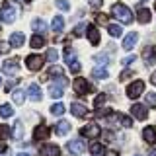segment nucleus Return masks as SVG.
I'll use <instances>...</instances> for the list:
<instances>
[{
	"instance_id": "nucleus-1",
	"label": "nucleus",
	"mask_w": 156,
	"mask_h": 156,
	"mask_svg": "<svg viewBox=\"0 0 156 156\" xmlns=\"http://www.w3.org/2000/svg\"><path fill=\"white\" fill-rule=\"evenodd\" d=\"M111 14H113L121 23H131V22H133V14H131V10L127 6H123V4H113Z\"/></svg>"
},
{
	"instance_id": "nucleus-2",
	"label": "nucleus",
	"mask_w": 156,
	"mask_h": 156,
	"mask_svg": "<svg viewBox=\"0 0 156 156\" xmlns=\"http://www.w3.org/2000/svg\"><path fill=\"white\" fill-rule=\"evenodd\" d=\"M16 18H18V8L12 2H4L2 10H0V20L6 23H12V22H16Z\"/></svg>"
},
{
	"instance_id": "nucleus-3",
	"label": "nucleus",
	"mask_w": 156,
	"mask_h": 156,
	"mask_svg": "<svg viewBox=\"0 0 156 156\" xmlns=\"http://www.w3.org/2000/svg\"><path fill=\"white\" fill-rule=\"evenodd\" d=\"M72 86H74V92L78 96H86V94H90L94 88L90 86V82L86 80V78H82V76H78L74 82H72Z\"/></svg>"
},
{
	"instance_id": "nucleus-4",
	"label": "nucleus",
	"mask_w": 156,
	"mask_h": 156,
	"mask_svg": "<svg viewBox=\"0 0 156 156\" xmlns=\"http://www.w3.org/2000/svg\"><path fill=\"white\" fill-rule=\"evenodd\" d=\"M43 65H45V57L43 55H29V57H26V66L29 68V70H39Z\"/></svg>"
},
{
	"instance_id": "nucleus-5",
	"label": "nucleus",
	"mask_w": 156,
	"mask_h": 156,
	"mask_svg": "<svg viewBox=\"0 0 156 156\" xmlns=\"http://www.w3.org/2000/svg\"><path fill=\"white\" fill-rule=\"evenodd\" d=\"M143 92H144V82L143 80H135L133 84H129V88H127V98L135 100V98H139Z\"/></svg>"
},
{
	"instance_id": "nucleus-6",
	"label": "nucleus",
	"mask_w": 156,
	"mask_h": 156,
	"mask_svg": "<svg viewBox=\"0 0 156 156\" xmlns=\"http://www.w3.org/2000/svg\"><path fill=\"white\" fill-rule=\"evenodd\" d=\"M65 61L68 62V66H70V72H74V74H78V72H80V62L76 61L72 49H66V51H65Z\"/></svg>"
},
{
	"instance_id": "nucleus-7",
	"label": "nucleus",
	"mask_w": 156,
	"mask_h": 156,
	"mask_svg": "<svg viewBox=\"0 0 156 156\" xmlns=\"http://www.w3.org/2000/svg\"><path fill=\"white\" fill-rule=\"evenodd\" d=\"M100 133H101L100 125H96V123H88L86 127H82V129H80V135H84L86 139H96Z\"/></svg>"
},
{
	"instance_id": "nucleus-8",
	"label": "nucleus",
	"mask_w": 156,
	"mask_h": 156,
	"mask_svg": "<svg viewBox=\"0 0 156 156\" xmlns=\"http://www.w3.org/2000/svg\"><path fill=\"white\" fill-rule=\"evenodd\" d=\"M84 148H86V144H84V140H82V139H74V140H70V143L66 144V150L70 154H82V152H84Z\"/></svg>"
},
{
	"instance_id": "nucleus-9",
	"label": "nucleus",
	"mask_w": 156,
	"mask_h": 156,
	"mask_svg": "<svg viewBox=\"0 0 156 156\" xmlns=\"http://www.w3.org/2000/svg\"><path fill=\"white\" fill-rule=\"evenodd\" d=\"M131 113H133L135 119H140V121H144L146 117H148V109L143 105V104H133L131 105Z\"/></svg>"
},
{
	"instance_id": "nucleus-10",
	"label": "nucleus",
	"mask_w": 156,
	"mask_h": 156,
	"mask_svg": "<svg viewBox=\"0 0 156 156\" xmlns=\"http://www.w3.org/2000/svg\"><path fill=\"white\" fill-rule=\"evenodd\" d=\"M49 133H51V129H49L45 123H39L35 127V131H33V139H35V140H45L49 136Z\"/></svg>"
},
{
	"instance_id": "nucleus-11",
	"label": "nucleus",
	"mask_w": 156,
	"mask_h": 156,
	"mask_svg": "<svg viewBox=\"0 0 156 156\" xmlns=\"http://www.w3.org/2000/svg\"><path fill=\"white\" fill-rule=\"evenodd\" d=\"M2 70L6 72V74H10V76H14L16 72L20 70V62L18 61H14V58H10V61H6L2 65Z\"/></svg>"
},
{
	"instance_id": "nucleus-12",
	"label": "nucleus",
	"mask_w": 156,
	"mask_h": 156,
	"mask_svg": "<svg viewBox=\"0 0 156 156\" xmlns=\"http://www.w3.org/2000/svg\"><path fill=\"white\" fill-rule=\"evenodd\" d=\"M136 39H139V33H136V31H131L129 35H125V41H123V49H125V51H131V49L136 45Z\"/></svg>"
},
{
	"instance_id": "nucleus-13",
	"label": "nucleus",
	"mask_w": 156,
	"mask_h": 156,
	"mask_svg": "<svg viewBox=\"0 0 156 156\" xmlns=\"http://www.w3.org/2000/svg\"><path fill=\"white\" fill-rule=\"evenodd\" d=\"M70 111H72V115H74V117H86L88 115L86 105L80 104V101H74V104L70 105Z\"/></svg>"
},
{
	"instance_id": "nucleus-14",
	"label": "nucleus",
	"mask_w": 156,
	"mask_h": 156,
	"mask_svg": "<svg viewBox=\"0 0 156 156\" xmlns=\"http://www.w3.org/2000/svg\"><path fill=\"white\" fill-rule=\"evenodd\" d=\"M27 98H29V100H31V101H39V100H41V88H39L37 84H31V86H29L27 88Z\"/></svg>"
},
{
	"instance_id": "nucleus-15",
	"label": "nucleus",
	"mask_w": 156,
	"mask_h": 156,
	"mask_svg": "<svg viewBox=\"0 0 156 156\" xmlns=\"http://www.w3.org/2000/svg\"><path fill=\"white\" fill-rule=\"evenodd\" d=\"M58 154H61V148L57 144H45L41 148V154L39 156H58Z\"/></svg>"
},
{
	"instance_id": "nucleus-16",
	"label": "nucleus",
	"mask_w": 156,
	"mask_h": 156,
	"mask_svg": "<svg viewBox=\"0 0 156 156\" xmlns=\"http://www.w3.org/2000/svg\"><path fill=\"white\" fill-rule=\"evenodd\" d=\"M143 139H144L148 144H154V143H156V129H154V127H144Z\"/></svg>"
},
{
	"instance_id": "nucleus-17",
	"label": "nucleus",
	"mask_w": 156,
	"mask_h": 156,
	"mask_svg": "<svg viewBox=\"0 0 156 156\" xmlns=\"http://www.w3.org/2000/svg\"><path fill=\"white\" fill-rule=\"evenodd\" d=\"M88 39H90V43L92 45H98L100 43V31H98V27L96 26H88Z\"/></svg>"
},
{
	"instance_id": "nucleus-18",
	"label": "nucleus",
	"mask_w": 156,
	"mask_h": 156,
	"mask_svg": "<svg viewBox=\"0 0 156 156\" xmlns=\"http://www.w3.org/2000/svg\"><path fill=\"white\" fill-rule=\"evenodd\" d=\"M23 39H26V37H23V33L22 31H16V33H12V35H10V45L20 49V47L23 45Z\"/></svg>"
},
{
	"instance_id": "nucleus-19",
	"label": "nucleus",
	"mask_w": 156,
	"mask_h": 156,
	"mask_svg": "<svg viewBox=\"0 0 156 156\" xmlns=\"http://www.w3.org/2000/svg\"><path fill=\"white\" fill-rule=\"evenodd\" d=\"M144 62L146 65H154L156 62V47H146L144 49Z\"/></svg>"
},
{
	"instance_id": "nucleus-20",
	"label": "nucleus",
	"mask_w": 156,
	"mask_h": 156,
	"mask_svg": "<svg viewBox=\"0 0 156 156\" xmlns=\"http://www.w3.org/2000/svg\"><path fill=\"white\" fill-rule=\"evenodd\" d=\"M136 18H139L140 23H148V22H150V10H148V8H139Z\"/></svg>"
},
{
	"instance_id": "nucleus-21",
	"label": "nucleus",
	"mask_w": 156,
	"mask_h": 156,
	"mask_svg": "<svg viewBox=\"0 0 156 156\" xmlns=\"http://www.w3.org/2000/svg\"><path fill=\"white\" fill-rule=\"evenodd\" d=\"M55 131H57V135H66L68 131H70V123H68V121H58L57 123V127H55Z\"/></svg>"
},
{
	"instance_id": "nucleus-22",
	"label": "nucleus",
	"mask_w": 156,
	"mask_h": 156,
	"mask_svg": "<svg viewBox=\"0 0 156 156\" xmlns=\"http://www.w3.org/2000/svg\"><path fill=\"white\" fill-rule=\"evenodd\" d=\"M92 74H94V78H100V80H105V78L109 76V72H107V68H105V66H96Z\"/></svg>"
},
{
	"instance_id": "nucleus-23",
	"label": "nucleus",
	"mask_w": 156,
	"mask_h": 156,
	"mask_svg": "<svg viewBox=\"0 0 156 156\" xmlns=\"http://www.w3.org/2000/svg\"><path fill=\"white\" fill-rule=\"evenodd\" d=\"M90 152H92V156H104L105 154V148H104V144H100V143H92Z\"/></svg>"
},
{
	"instance_id": "nucleus-24",
	"label": "nucleus",
	"mask_w": 156,
	"mask_h": 156,
	"mask_svg": "<svg viewBox=\"0 0 156 156\" xmlns=\"http://www.w3.org/2000/svg\"><path fill=\"white\" fill-rule=\"evenodd\" d=\"M53 29H55V31L58 33V31H62V29H65V20H62V16H55L53 18Z\"/></svg>"
},
{
	"instance_id": "nucleus-25",
	"label": "nucleus",
	"mask_w": 156,
	"mask_h": 156,
	"mask_svg": "<svg viewBox=\"0 0 156 156\" xmlns=\"http://www.w3.org/2000/svg\"><path fill=\"white\" fill-rule=\"evenodd\" d=\"M29 43H31V47H33V49H41L43 45H45V37L37 33V35H33V37H31V41H29Z\"/></svg>"
},
{
	"instance_id": "nucleus-26",
	"label": "nucleus",
	"mask_w": 156,
	"mask_h": 156,
	"mask_svg": "<svg viewBox=\"0 0 156 156\" xmlns=\"http://www.w3.org/2000/svg\"><path fill=\"white\" fill-rule=\"evenodd\" d=\"M31 29H35V31L39 33V31H45V29H47V23L45 22H43V20H33V22H31Z\"/></svg>"
},
{
	"instance_id": "nucleus-27",
	"label": "nucleus",
	"mask_w": 156,
	"mask_h": 156,
	"mask_svg": "<svg viewBox=\"0 0 156 156\" xmlns=\"http://www.w3.org/2000/svg\"><path fill=\"white\" fill-rule=\"evenodd\" d=\"M12 136H14V139H22V136H23V125H22V121H16V125H14V131H12Z\"/></svg>"
},
{
	"instance_id": "nucleus-28",
	"label": "nucleus",
	"mask_w": 156,
	"mask_h": 156,
	"mask_svg": "<svg viewBox=\"0 0 156 156\" xmlns=\"http://www.w3.org/2000/svg\"><path fill=\"white\" fill-rule=\"evenodd\" d=\"M12 113H14V107L10 104H2V105H0V117H10Z\"/></svg>"
},
{
	"instance_id": "nucleus-29",
	"label": "nucleus",
	"mask_w": 156,
	"mask_h": 156,
	"mask_svg": "<svg viewBox=\"0 0 156 156\" xmlns=\"http://www.w3.org/2000/svg\"><path fill=\"white\" fill-rule=\"evenodd\" d=\"M107 31H109L111 37H119L121 35V26H117V23H109V26H107Z\"/></svg>"
},
{
	"instance_id": "nucleus-30",
	"label": "nucleus",
	"mask_w": 156,
	"mask_h": 156,
	"mask_svg": "<svg viewBox=\"0 0 156 156\" xmlns=\"http://www.w3.org/2000/svg\"><path fill=\"white\" fill-rule=\"evenodd\" d=\"M105 101H107V94H98L96 100H94V107H96V109H100V107L104 105Z\"/></svg>"
},
{
	"instance_id": "nucleus-31",
	"label": "nucleus",
	"mask_w": 156,
	"mask_h": 156,
	"mask_svg": "<svg viewBox=\"0 0 156 156\" xmlns=\"http://www.w3.org/2000/svg\"><path fill=\"white\" fill-rule=\"evenodd\" d=\"M115 117L119 119V125H123V127H133V121H131L127 115H123V113H117Z\"/></svg>"
},
{
	"instance_id": "nucleus-32",
	"label": "nucleus",
	"mask_w": 156,
	"mask_h": 156,
	"mask_svg": "<svg viewBox=\"0 0 156 156\" xmlns=\"http://www.w3.org/2000/svg\"><path fill=\"white\" fill-rule=\"evenodd\" d=\"M12 98H14V104H23V100H26V94H23V92L22 90H16V92H14V94H12Z\"/></svg>"
},
{
	"instance_id": "nucleus-33",
	"label": "nucleus",
	"mask_w": 156,
	"mask_h": 156,
	"mask_svg": "<svg viewBox=\"0 0 156 156\" xmlns=\"http://www.w3.org/2000/svg\"><path fill=\"white\" fill-rule=\"evenodd\" d=\"M49 76H53V78L62 76V68L61 66H51V68H49Z\"/></svg>"
},
{
	"instance_id": "nucleus-34",
	"label": "nucleus",
	"mask_w": 156,
	"mask_h": 156,
	"mask_svg": "<svg viewBox=\"0 0 156 156\" xmlns=\"http://www.w3.org/2000/svg\"><path fill=\"white\" fill-rule=\"evenodd\" d=\"M51 113L53 115H62V113H65V105H62V104H55L51 107Z\"/></svg>"
},
{
	"instance_id": "nucleus-35",
	"label": "nucleus",
	"mask_w": 156,
	"mask_h": 156,
	"mask_svg": "<svg viewBox=\"0 0 156 156\" xmlns=\"http://www.w3.org/2000/svg\"><path fill=\"white\" fill-rule=\"evenodd\" d=\"M144 100H146V104H148L150 107H156V94H154V92H148Z\"/></svg>"
},
{
	"instance_id": "nucleus-36",
	"label": "nucleus",
	"mask_w": 156,
	"mask_h": 156,
	"mask_svg": "<svg viewBox=\"0 0 156 156\" xmlns=\"http://www.w3.org/2000/svg\"><path fill=\"white\" fill-rule=\"evenodd\" d=\"M57 8L62 10V12H66V10H70V4H68V0H57Z\"/></svg>"
},
{
	"instance_id": "nucleus-37",
	"label": "nucleus",
	"mask_w": 156,
	"mask_h": 156,
	"mask_svg": "<svg viewBox=\"0 0 156 156\" xmlns=\"http://www.w3.org/2000/svg\"><path fill=\"white\" fill-rule=\"evenodd\" d=\"M47 61H51V62H55L57 61V58H58V53H57V49H49V51H47Z\"/></svg>"
},
{
	"instance_id": "nucleus-38",
	"label": "nucleus",
	"mask_w": 156,
	"mask_h": 156,
	"mask_svg": "<svg viewBox=\"0 0 156 156\" xmlns=\"http://www.w3.org/2000/svg\"><path fill=\"white\" fill-rule=\"evenodd\" d=\"M94 58H96V62H98V65H101V66L109 62V57H107V55H104V53H101V55H96Z\"/></svg>"
},
{
	"instance_id": "nucleus-39",
	"label": "nucleus",
	"mask_w": 156,
	"mask_h": 156,
	"mask_svg": "<svg viewBox=\"0 0 156 156\" xmlns=\"http://www.w3.org/2000/svg\"><path fill=\"white\" fill-rule=\"evenodd\" d=\"M133 74H135V72H133V70H131V68H125V70H123V72H121V76H119V80H121V82H125V80H129V78H131V76H133Z\"/></svg>"
},
{
	"instance_id": "nucleus-40",
	"label": "nucleus",
	"mask_w": 156,
	"mask_h": 156,
	"mask_svg": "<svg viewBox=\"0 0 156 156\" xmlns=\"http://www.w3.org/2000/svg\"><path fill=\"white\" fill-rule=\"evenodd\" d=\"M8 136H10V127H6V125H0V140L8 139Z\"/></svg>"
},
{
	"instance_id": "nucleus-41",
	"label": "nucleus",
	"mask_w": 156,
	"mask_h": 156,
	"mask_svg": "<svg viewBox=\"0 0 156 156\" xmlns=\"http://www.w3.org/2000/svg\"><path fill=\"white\" fill-rule=\"evenodd\" d=\"M96 22L101 23V26H109V23H107V16H105V14H98V16H96Z\"/></svg>"
},
{
	"instance_id": "nucleus-42",
	"label": "nucleus",
	"mask_w": 156,
	"mask_h": 156,
	"mask_svg": "<svg viewBox=\"0 0 156 156\" xmlns=\"http://www.w3.org/2000/svg\"><path fill=\"white\" fill-rule=\"evenodd\" d=\"M84 29H86V23H78V26L74 27V35H76V37H80L82 33H84Z\"/></svg>"
},
{
	"instance_id": "nucleus-43",
	"label": "nucleus",
	"mask_w": 156,
	"mask_h": 156,
	"mask_svg": "<svg viewBox=\"0 0 156 156\" xmlns=\"http://www.w3.org/2000/svg\"><path fill=\"white\" fill-rule=\"evenodd\" d=\"M10 43H6V41H0V53H2V55H6V53L10 51Z\"/></svg>"
},
{
	"instance_id": "nucleus-44",
	"label": "nucleus",
	"mask_w": 156,
	"mask_h": 156,
	"mask_svg": "<svg viewBox=\"0 0 156 156\" xmlns=\"http://www.w3.org/2000/svg\"><path fill=\"white\" fill-rule=\"evenodd\" d=\"M96 115H98V117H109V115H111V109H98Z\"/></svg>"
},
{
	"instance_id": "nucleus-45",
	"label": "nucleus",
	"mask_w": 156,
	"mask_h": 156,
	"mask_svg": "<svg viewBox=\"0 0 156 156\" xmlns=\"http://www.w3.org/2000/svg\"><path fill=\"white\" fill-rule=\"evenodd\" d=\"M88 2H90V6L92 8H101V4H104V0H88Z\"/></svg>"
},
{
	"instance_id": "nucleus-46",
	"label": "nucleus",
	"mask_w": 156,
	"mask_h": 156,
	"mask_svg": "<svg viewBox=\"0 0 156 156\" xmlns=\"http://www.w3.org/2000/svg\"><path fill=\"white\" fill-rule=\"evenodd\" d=\"M133 61H135V55H129V57H125V58H123V65H131Z\"/></svg>"
},
{
	"instance_id": "nucleus-47",
	"label": "nucleus",
	"mask_w": 156,
	"mask_h": 156,
	"mask_svg": "<svg viewBox=\"0 0 156 156\" xmlns=\"http://www.w3.org/2000/svg\"><path fill=\"white\" fill-rule=\"evenodd\" d=\"M16 84H18V80H10L8 84H6V92H10V90H12V88L16 86Z\"/></svg>"
},
{
	"instance_id": "nucleus-48",
	"label": "nucleus",
	"mask_w": 156,
	"mask_h": 156,
	"mask_svg": "<svg viewBox=\"0 0 156 156\" xmlns=\"http://www.w3.org/2000/svg\"><path fill=\"white\" fill-rule=\"evenodd\" d=\"M104 156H119V152H117V150H107Z\"/></svg>"
},
{
	"instance_id": "nucleus-49",
	"label": "nucleus",
	"mask_w": 156,
	"mask_h": 156,
	"mask_svg": "<svg viewBox=\"0 0 156 156\" xmlns=\"http://www.w3.org/2000/svg\"><path fill=\"white\" fill-rule=\"evenodd\" d=\"M150 82H152V84L156 86V72H154V74H152V76H150Z\"/></svg>"
},
{
	"instance_id": "nucleus-50",
	"label": "nucleus",
	"mask_w": 156,
	"mask_h": 156,
	"mask_svg": "<svg viewBox=\"0 0 156 156\" xmlns=\"http://www.w3.org/2000/svg\"><path fill=\"white\" fill-rule=\"evenodd\" d=\"M148 156H156V150H148Z\"/></svg>"
},
{
	"instance_id": "nucleus-51",
	"label": "nucleus",
	"mask_w": 156,
	"mask_h": 156,
	"mask_svg": "<svg viewBox=\"0 0 156 156\" xmlns=\"http://www.w3.org/2000/svg\"><path fill=\"white\" fill-rule=\"evenodd\" d=\"M16 156H29V154H26V152H20V154H16Z\"/></svg>"
},
{
	"instance_id": "nucleus-52",
	"label": "nucleus",
	"mask_w": 156,
	"mask_h": 156,
	"mask_svg": "<svg viewBox=\"0 0 156 156\" xmlns=\"http://www.w3.org/2000/svg\"><path fill=\"white\" fill-rule=\"evenodd\" d=\"M0 86H2V78H0Z\"/></svg>"
},
{
	"instance_id": "nucleus-53",
	"label": "nucleus",
	"mask_w": 156,
	"mask_h": 156,
	"mask_svg": "<svg viewBox=\"0 0 156 156\" xmlns=\"http://www.w3.org/2000/svg\"><path fill=\"white\" fill-rule=\"evenodd\" d=\"M143 2H146V0H143Z\"/></svg>"
},
{
	"instance_id": "nucleus-54",
	"label": "nucleus",
	"mask_w": 156,
	"mask_h": 156,
	"mask_svg": "<svg viewBox=\"0 0 156 156\" xmlns=\"http://www.w3.org/2000/svg\"><path fill=\"white\" fill-rule=\"evenodd\" d=\"M154 8H156V4H154Z\"/></svg>"
}]
</instances>
